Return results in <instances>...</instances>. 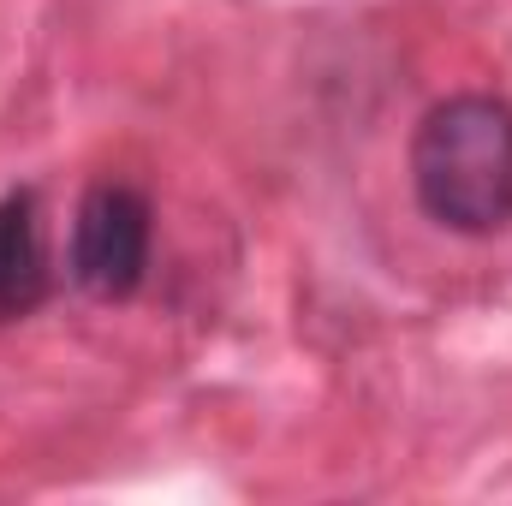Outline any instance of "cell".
<instances>
[{"label": "cell", "instance_id": "obj_1", "mask_svg": "<svg viewBox=\"0 0 512 506\" xmlns=\"http://www.w3.org/2000/svg\"><path fill=\"white\" fill-rule=\"evenodd\" d=\"M411 191L447 233L489 239L512 227V108L495 96H447L411 137Z\"/></svg>", "mask_w": 512, "mask_h": 506}, {"label": "cell", "instance_id": "obj_3", "mask_svg": "<svg viewBox=\"0 0 512 506\" xmlns=\"http://www.w3.org/2000/svg\"><path fill=\"white\" fill-rule=\"evenodd\" d=\"M42 298H48V251L36 197L12 191L0 197V316H30Z\"/></svg>", "mask_w": 512, "mask_h": 506}, {"label": "cell", "instance_id": "obj_2", "mask_svg": "<svg viewBox=\"0 0 512 506\" xmlns=\"http://www.w3.org/2000/svg\"><path fill=\"white\" fill-rule=\"evenodd\" d=\"M149 233V203L131 185H90L72 215V280L102 304L131 298L149 274Z\"/></svg>", "mask_w": 512, "mask_h": 506}]
</instances>
